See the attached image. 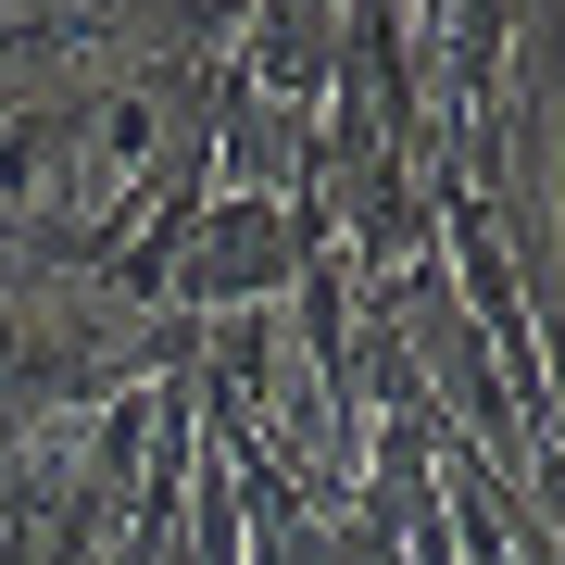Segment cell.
<instances>
[{
	"instance_id": "1",
	"label": "cell",
	"mask_w": 565,
	"mask_h": 565,
	"mask_svg": "<svg viewBox=\"0 0 565 565\" xmlns=\"http://www.w3.org/2000/svg\"><path fill=\"white\" fill-rule=\"evenodd\" d=\"M289 277H302L289 189H214V202L189 214L177 264H163V302H177L189 327H214V315H264V302H289Z\"/></svg>"
}]
</instances>
